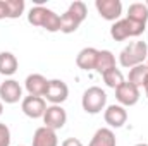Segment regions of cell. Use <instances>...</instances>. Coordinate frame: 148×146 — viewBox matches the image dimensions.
<instances>
[{"label":"cell","instance_id":"9c48e42d","mask_svg":"<svg viewBox=\"0 0 148 146\" xmlns=\"http://www.w3.org/2000/svg\"><path fill=\"white\" fill-rule=\"evenodd\" d=\"M95 7L105 21H117L122 14L121 0H97Z\"/></svg>","mask_w":148,"mask_h":146},{"label":"cell","instance_id":"52a82bcc","mask_svg":"<svg viewBox=\"0 0 148 146\" xmlns=\"http://www.w3.org/2000/svg\"><path fill=\"white\" fill-rule=\"evenodd\" d=\"M66 122H67V113H66V110L62 108L60 105H50V107H47V112L43 115L45 127L57 131V129H62L66 126Z\"/></svg>","mask_w":148,"mask_h":146},{"label":"cell","instance_id":"603a6c76","mask_svg":"<svg viewBox=\"0 0 148 146\" xmlns=\"http://www.w3.org/2000/svg\"><path fill=\"white\" fill-rule=\"evenodd\" d=\"M0 146H10V129L0 122Z\"/></svg>","mask_w":148,"mask_h":146},{"label":"cell","instance_id":"7c38bea8","mask_svg":"<svg viewBox=\"0 0 148 146\" xmlns=\"http://www.w3.org/2000/svg\"><path fill=\"white\" fill-rule=\"evenodd\" d=\"M103 119H105V122H107L110 127L119 129V127H122V126L126 124V120H127V112H126V108H124L122 105H109L107 110L103 112Z\"/></svg>","mask_w":148,"mask_h":146},{"label":"cell","instance_id":"d6986e66","mask_svg":"<svg viewBox=\"0 0 148 146\" xmlns=\"http://www.w3.org/2000/svg\"><path fill=\"white\" fill-rule=\"evenodd\" d=\"M17 65H19V62H17L14 53H10V52H2L0 53V74L12 76L17 71Z\"/></svg>","mask_w":148,"mask_h":146},{"label":"cell","instance_id":"3957f363","mask_svg":"<svg viewBox=\"0 0 148 146\" xmlns=\"http://www.w3.org/2000/svg\"><path fill=\"white\" fill-rule=\"evenodd\" d=\"M147 59H148V45L145 41H133L127 46H124L122 52L119 53V62L126 69L145 64Z\"/></svg>","mask_w":148,"mask_h":146},{"label":"cell","instance_id":"ffe728a7","mask_svg":"<svg viewBox=\"0 0 148 146\" xmlns=\"http://www.w3.org/2000/svg\"><path fill=\"white\" fill-rule=\"evenodd\" d=\"M147 77H148V65L147 64H140V65L129 69V77H127V81H129L131 84H134L136 88H143L145 83H147Z\"/></svg>","mask_w":148,"mask_h":146},{"label":"cell","instance_id":"4316f807","mask_svg":"<svg viewBox=\"0 0 148 146\" xmlns=\"http://www.w3.org/2000/svg\"><path fill=\"white\" fill-rule=\"evenodd\" d=\"M2 112H3V105H2V100H0V115H2Z\"/></svg>","mask_w":148,"mask_h":146},{"label":"cell","instance_id":"484cf974","mask_svg":"<svg viewBox=\"0 0 148 146\" xmlns=\"http://www.w3.org/2000/svg\"><path fill=\"white\" fill-rule=\"evenodd\" d=\"M143 88H145V95H147V98H148V77H147V83H145Z\"/></svg>","mask_w":148,"mask_h":146},{"label":"cell","instance_id":"6da1fadb","mask_svg":"<svg viewBox=\"0 0 148 146\" xmlns=\"http://www.w3.org/2000/svg\"><path fill=\"white\" fill-rule=\"evenodd\" d=\"M28 23L33 26H38V28H43L50 33L60 31V16L47 7H43V5H35L29 10Z\"/></svg>","mask_w":148,"mask_h":146},{"label":"cell","instance_id":"8fae6325","mask_svg":"<svg viewBox=\"0 0 148 146\" xmlns=\"http://www.w3.org/2000/svg\"><path fill=\"white\" fill-rule=\"evenodd\" d=\"M23 98V88L19 86L17 81L14 79H7L5 83H0V100L3 103H17Z\"/></svg>","mask_w":148,"mask_h":146},{"label":"cell","instance_id":"277c9868","mask_svg":"<svg viewBox=\"0 0 148 146\" xmlns=\"http://www.w3.org/2000/svg\"><path fill=\"white\" fill-rule=\"evenodd\" d=\"M147 29L145 24H140V23H134L131 19H119L112 24L110 28V36L115 41H124L127 38H134L143 35V31Z\"/></svg>","mask_w":148,"mask_h":146},{"label":"cell","instance_id":"ac0fdd59","mask_svg":"<svg viewBox=\"0 0 148 146\" xmlns=\"http://www.w3.org/2000/svg\"><path fill=\"white\" fill-rule=\"evenodd\" d=\"M127 19L134 21V23H140V24H145L147 26L148 21V7L141 2H136V3H131L129 9H127Z\"/></svg>","mask_w":148,"mask_h":146},{"label":"cell","instance_id":"5bb4252c","mask_svg":"<svg viewBox=\"0 0 148 146\" xmlns=\"http://www.w3.org/2000/svg\"><path fill=\"white\" fill-rule=\"evenodd\" d=\"M26 91L29 93V96H43L48 86L47 77H43L41 74H29L24 81Z\"/></svg>","mask_w":148,"mask_h":146},{"label":"cell","instance_id":"f1b7e54d","mask_svg":"<svg viewBox=\"0 0 148 146\" xmlns=\"http://www.w3.org/2000/svg\"><path fill=\"white\" fill-rule=\"evenodd\" d=\"M145 5H147V7H148V2H147V3H145Z\"/></svg>","mask_w":148,"mask_h":146},{"label":"cell","instance_id":"2e32d148","mask_svg":"<svg viewBox=\"0 0 148 146\" xmlns=\"http://www.w3.org/2000/svg\"><path fill=\"white\" fill-rule=\"evenodd\" d=\"M88 146H115V134H114V131L109 129V127L98 129L93 134V138H91V141H90Z\"/></svg>","mask_w":148,"mask_h":146},{"label":"cell","instance_id":"5b68a950","mask_svg":"<svg viewBox=\"0 0 148 146\" xmlns=\"http://www.w3.org/2000/svg\"><path fill=\"white\" fill-rule=\"evenodd\" d=\"M105 103H107V95L98 86H91V88H88L83 93L81 105H83V110L86 113H91V115L100 113L102 110L105 108Z\"/></svg>","mask_w":148,"mask_h":146},{"label":"cell","instance_id":"9a60e30c","mask_svg":"<svg viewBox=\"0 0 148 146\" xmlns=\"http://www.w3.org/2000/svg\"><path fill=\"white\" fill-rule=\"evenodd\" d=\"M33 146H59V139L53 129L38 127L33 134Z\"/></svg>","mask_w":148,"mask_h":146},{"label":"cell","instance_id":"8992f818","mask_svg":"<svg viewBox=\"0 0 148 146\" xmlns=\"http://www.w3.org/2000/svg\"><path fill=\"white\" fill-rule=\"evenodd\" d=\"M52 105H60V103H64L66 100H67V96H69V88H67V84L64 83V81H60V79H52V81H48V86H47V91H45V95H43Z\"/></svg>","mask_w":148,"mask_h":146},{"label":"cell","instance_id":"4fadbf2b","mask_svg":"<svg viewBox=\"0 0 148 146\" xmlns=\"http://www.w3.org/2000/svg\"><path fill=\"white\" fill-rule=\"evenodd\" d=\"M97 59H98V50L93 48V46H86V48H83V50L77 53L76 64H77V67L83 69V71H95Z\"/></svg>","mask_w":148,"mask_h":146},{"label":"cell","instance_id":"e0dca14e","mask_svg":"<svg viewBox=\"0 0 148 146\" xmlns=\"http://www.w3.org/2000/svg\"><path fill=\"white\" fill-rule=\"evenodd\" d=\"M115 67V57L110 50H98V59H97V65L95 71L100 74H105Z\"/></svg>","mask_w":148,"mask_h":146},{"label":"cell","instance_id":"d4e9b609","mask_svg":"<svg viewBox=\"0 0 148 146\" xmlns=\"http://www.w3.org/2000/svg\"><path fill=\"white\" fill-rule=\"evenodd\" d=\"M60 146H83V143H81L77 138H67Z\"/></svg>","mask_w":148,"mask_h":146},{"label":"cell","instance_id":"44dd1931","mask_svg":"<svg viewBox=\"0 0 148 146\" xmlns=\"http://www.w3.org/2000/svg\"><path fill=\"white\" fill-rule=\"evenodd\" d=\"M102 77H103V81H105V84L112 88V89H117L122 83H124V76L122 72L117 69V67H114L110 71H107L105 74H102Z\"/></svg>","mask_w":148,"mask_h":146},{"label":"cell","instance_id":"30bf717a","mask_svg":"<svg viewBox=\"0 0 148 146\" xmlns=\"http://www.w3.org/2000/svg\"><path fill=\"white\" fill-rule=\"evenodd\" d=\"M21 108L24 112V115H28L29 119H43L45 112H47V102L41 96H26L23 100Z\"/></svg>","mask_w":148,"mask_h":146},{"label":"cell","instance_id":"83f0119b","mask_svg":"<svg viewBox=\"0 0 148 146\" xmlns=\"http://www.w3.org/2000/svg\"><path fill=\"white\" fill-rule=\"evenodd\" d=\"M134 146H148L147 143H138V145H134Z\"/></svg>","mask_w":148,"mask_h":146},{"label":"cell","instance_id":"cb8c5ba5","mask_svg":"<svg viewBox=\"0 0 148 146\" xmlns=\"http://www.w3.org/2000/svg\"><path fill=\"white\" fill-rule=\"evenodd\" d=\"M0 19H9V9L5 0H0Z\"/></svg>","mask_w":148,"mask_h":146},{"label":"cell","instance_id":"f546056e","mask_svg":"<svg viewBox=\"0 0 148 146\" xmlns=\"http://www.w3.org/2000/svg\"><path fill=\"white\" fill-rule=\"evenodd\" d=\"M147 60H148V59H147ZM147 65H148V64H147Z\"/></svg>","mask_w":148,"mask_h":146},{"label":"cell","instance_id":"7a4b0ae2","mask_svg":"<svg viewBox=\"0 0 148 146\" xmlns=\"http://www.w3.org/2000/svg\"><path fill=\"white\" fill-rule=\"evenodd\" d=\"M86 14H88V9L84 5V2L81 0H76L69 5V9L60 16V31L69 35V33H74L79 24L86 19Z\"/></svg>","mask_w":148,"mask_h":146},{"label":"cell","instance_id":"ba28073f","mask_svg":"<svg viewBox=\"0 0 148 146\" xmlns=\"http://www.w3.org/2000/svg\"><path fill=\"white\" fill-rule=\"evenodd\" d=\"M115 98L122 107H133L140 100V88L131 84L129 81H124L117 89H115Z\"/></svg>","mask_w":148,"mask_h":146},{"label":"cell","instance_id":"7402d4cb","mask_svg":"<svg viewBox=\"0 0 148 146\" xmlns=\"http://www.w3.org/2000/svg\"><path fill=\"white\" fill-rule=\"evenodd\" d=\"M9 9V19H17L24 12V0H5Z\"/></svg>","mask_w":148,"mask_h":146}]
</instances>
